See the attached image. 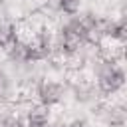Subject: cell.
Listing matches in <instances>:
<instances>
[{"mask_svg": "<svg viewBox=\"0 0 127 127\" xmlns=\"http://www.w3.org/2000/svg\"><path fill=\"white\" fill-rule=\"evenodd\" d=\"M93 77L95 85L101 93V97H111L119 93L125 85V71L121 62H103V60H93Z\"/></svg>", "mask_w": 127, "mask_h": 127, "instance_id": "obj_1", "label": "cell"}, {"mask_svg": "<svg viewBox=\"0 0 127 127\" xmlns=\"http://www.w3.org/2000/svg\"><path fill=\"white\" fill-rule=\"evenodd\" d=\"M65 83L58 81V79H50V77H42L36 87H34V93L38 97V103L46 105V107H54V105H60L65 97Z\"/></svg>", "mask_w": 127, "mask_h": 127, "instance_id": "obj_2", "label": "cell"}, {"mask_svg": "<svg viewBox=\"0 0 127 127\" xmlns=\"http://www.w3.org/2000/svg\"><path fill=\"white\" fill-rule=\"evenodd\" d=\"M20 40V34H18V24L14 20H6L0 24V50L6 54L16 42Z\"/></svg>", "mask_w": 127, "mask_h": 127, "instance_id": "obj_3", "label": "cell"}, {"mask_svg": "<svg viewBox=\"0 0 127 127\" xmlns=\"http://www.w3.org/2000/svg\"><path fill=\"white\" fill-rule=\"evenodd\" d=\"M14 91H16V87H14V77H12L4 67H0V103H10Z\"/></svg>", "mask_w": 127, "mask_h": 127, "instance_id": "obj_4", "label": "cell"}, {"mask_svg": "<svg viewBox=\"0 0 127 127\" xmlns=\"http://www.w3.org/2000/svg\"><path fill=\"white\" fill-rule=\"evenodd\" d=\"M83 0H58V12L65 16H75L81 10Z\"/></svg>", "mask_w": 127, "mask_h": 127, "instance_id": "obj_5", "label": "cell"}, {"mask_svg": "<svg viewBox=\"0 0 127 127\" xmlns=\"http://www.w3.org/2000/svg\"><path fill=\"white\" fill-rule=\"evenodd\" d=\"M10 20V10H8V0H0V24Z\"/></svg>", "mask_w": 127, "mask_h": 127, "instance_id": "obj_6", "label": "cell"}]
</instances>
